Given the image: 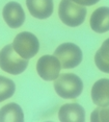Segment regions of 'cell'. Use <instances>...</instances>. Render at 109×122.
<instances>
[{"label": "cell", "mask_w": 109, "mask_h": 122, "mask_svg": "<svg viewBox=\"0 0 109 122\" xmlns=\"http://www.w3.org/2000/svg\"><path fill=\"white\" fill-rule=\"evenodd\" d=\"M28 60L21 57L14 50L13 45H6L0 51V68L4 72L18 75L26 70Z\"/></svg>", "instance_id": "obj_3"}, {"label": "cell", "mask_w": 109, "mask_h": 122, "mask_svg": "<svg viewBox=\"0 0 109 122\" xmlns=\"http://www.w3.org/2000/svg\"><path fill=\"white\" fill-rule=\"evenodd\" d=\"M60 20L71 27L79 26L84 22L86 17L85 6L75 3L73 0H61L58 7Z\"/></svg>", "instance_id": "obj_2"}, {"label": "cell", "mask_w": 109, "mask_h": 122, "mask_svg": "<svg viewBox=\"0 0 109 122\" xmlns=\"http://www.w3.org/2000/svg\"><path fill=\"white\" fill-rule=\"evenodd\" d=\"M91 99L94 103L102 107L109 104V80L107 78L99 79L91 89Z\"/></svg>", "instance_id": "obj_10"}, {"label": "cell", "mask_w": 109, "mask_h": 122, "mask_svg": "<svg viewBox=\"0 0 109 122\" xmlns=\"http://www.w3.org/2000/svg\"><path fill=\"white\" fill-rule=\"evenodd\" d=\"M61 66L54 55H43L36 64V71L42 78L51 81L59 75Z\"/></svg>", "instance_id": "obj_6"}, {"label": "cell", "mask_w": 109, "mask_h": 122, "mask_svg": "<svg viewBox=\"0 0 109 122\" xmlns=\"http://www.w3.org/2000/svg\"><path fill=\"white\" fill-rule=\"evenodd\" d=\"M16 91V85L12 79L0 76V102L10 98Z\"/></svg>", "instance_id": "obj_14"}, {"label": "cell", "mask_w": 109, "mask_h": 122, "mask_svg": "<svg viewBox=\"0 0 109 122\" xmlns=\"http://www.w3.org/2000/svg\"><path fill=\"white\" fill-rule=\"evenodd\" d=\"M90 27L98 34H104L109 29V9L99 7L93 13L90 17Z\"/></svg>", "instance_id": "obj_11"}, {"label": "cell", "mask_w": 109, "mask_h": 122, "mask_svg": "<svg viewBox=\"0 0 109 122\" xmlns=\"http://www.w3.org/2000/svg\"><path fill=\"white\" fill-rule=\"evenodd\" d=\"M2 16L10 28H19L23 25L25 21V13L20 3L15 1L8 2L4 5L2 10Z\"/></svg>", "instance_id": "obj_7"}, {"label": "cell", "mask_w": 109, "mask_h": 122, "mask_svg": "<svg viewBox=\"0 0 109 122\" xmlns=\"http://www.w3.org/2000/svg\"><path fill=\"white\" fill-rule=\"evenodd\" d=\"M54 89L60 97L65 99H74L82 93V79L74 73H65L54 79Z\"/></svg>", "instance_id": "obj_1"}, {"label": "cell", "mask_w": 109, "mask_h": 122, "mask_svg": "<svg viewBox=\"0 0 109 122\" xmlns=\"http://www.w3.org/2000/svg\"><path fill=\"white\" fill-rule=\"evenodd\" d=\"M29 13L36 19L44 20L49 18L53 13V0H26Z\"/></svg>", "instance_id": "obj_8"}, {"label": "cell", "mask_w": 109, "mask_h": 122, "mask_svg": "<svg viewBox=\"0 0 109 122\" xmlns=\"http://www.w3.org/2000/svg\"><path fill=\"white\" fill-rule=\"evenodd\" d=\"M58 118L61 122H84L85 112L78 103H66L60 107Z\"/></svg>", "instance_id": "obj_9"}, {"label": "cell", "mask_w": 109, "mask_h": 122, "mask_svg": "<svg viewBox=\"0 0 109 122\" xmlns=\"http://www.w3.org/2000/svg\"><path fill=\"white\" fill-rule=\"evenodd\" d=\"M24 114L17 103H7L0 109V122H23Z\"/></svg>", "instance_id": "obj_12"}, {"label": "cell", "mask_w": 109, "mask_h": 122, "mask_svg": "<svg viewBox=\"0 0 109 122\" xmlns=\"http://www.w3.org/2000/svg\"><path fill=\"white\" fill-rule=\"evenodd\" d=\"M13 48L21 57L29 60L40 50V42L33 34L23 31L16 36L13 42Z\"/></svg>", "instance_id": "obj_4"}, {"label": "cell", "mask_w": 109, "mask_h": 122, "mask_svg": "<svg viewBox=\"0 0 109 122\" xmlns=\"http://www.w3.org/2000/svg\"><path fill=\"white\" fill-rule=\"evenodd\" d=\"M109 40L105 41L101 46V48L97 51L96 56H95V63H96L97 67L100 69L101 71L108 73L109 72Z\"/></svg>", "instance_id": "obj_13"}, {"label": "cell", "mask_w": 109, "mask_h": 122, "mask_svg": "<svg viewBox=\"0 0 109 122\" xmlns=\"http://www.w3.org/2000/svg\"><path fill=\"white\" fill-rule=\"evenodd\" d=\"M54 56L59 61L61 68L72 69L82 62V51L74 43H63L54 51Z\"/></svg>", "instance_id": "obj_5"}, {"label": "cell", "mask_w": 109, "mask_h": 122, "mask_svg": "<svg viewBox=\"0 0 109 122\" xmlns=\"http://www.w3.org/2000/svg\"><path fill=\"white\" fill-rule=\"evenodd\" d=\"M73 1L79 5H82V6H89V5L98 3L100 0H73Z\"/></svg>", "instance_id": "obj_15"}]
</instances>
